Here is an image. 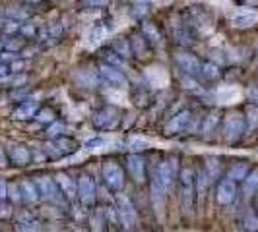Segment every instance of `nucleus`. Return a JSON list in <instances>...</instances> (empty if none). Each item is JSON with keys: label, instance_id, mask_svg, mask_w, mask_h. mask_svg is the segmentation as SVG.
<instances>
[{"label": "nucleus", "instance_id": "nucleus-36", "mask_svg": "<svg viewBox=\"0 0 258 232\" xmlns=\"http://www.w3.org/2000/svg\"><path fill=\"white\" fill-rule=\"evenodd\" d=\"M134 99H138V95H134ZM148 103H150V93L140 89V101H136V104H140V106H148Z\"/></svg>", "mask_w": 258, "mask_h": 232}, {"label": "nucleus", "instance_id": "nucleus-2", "mask_svg": "<svg viewBox=\"0 0 258 232\" xmlns=\"http://www.w3.org/2000/svg\"><path fill=\"white\" fill-rule=\"evenodd\" d=\"M116 217H118V222L122 228L126 230H132L136 228V222H138V215H136V209L132 205L128 195L120 193L116 197Z\"/></svg>", "mask_w": 258, "mask_h": 232}, {"label": "nucleus", "instance_id": "nucleus-14", "mask_svg": "<svg viewBox=\"0 0 258 232\" xmlns=\"http://www.w3.org/2000/svg\"><path fill=\"white\" fill-rule=\"evenodd\" d=\"M6 153H8V159L12 161V165H16V167H26V165H29V161H31L29 149H27L26 145H20V143L10 145Z\"/></svg>", "mask_w": 258, "mask_h": 232}, {"label": "nucleus", "instance_id": "nucleus-5", "mask_svg": "<svg viewBox=\"0 0 258 232\" xmlns=\"http://www.w3.org/2000/svg\"><path fill=\"white\" fill-rule=\"evenodd\" d=\"M35 184H37L39 195L45 199V201H52V203H58L62 199V192L58 188V184L51 176H35Z\"/></svg>", "mask_w": 258, "mask_h": 232}, {"label": "nucleus", "instance_id": "nucleus-35", "mask_svg": "<svg viewBox=\"0 0 258 232\" xmlns=\"http://www.w3.org/2000/svg\"><path fill=\"white\" fill-rule=\"evenodd\" d=\"M26 64H27L26 60H20V58H16L12 64H10V70H12L14 74H20V72L26 68Z\"/></svg>", "mask_w": 258, "mask_h": 232}, {"label": "nucleus", "instance_id": "nucleus-29", "mask_svg": "<svg viewBox=\"0 0 258 232\" xmlns=\"http://www.w3.org/2000/svg\"><path fill=\"white\" fill-rule=\"evenodd\" d=\"M22 37H8V39H4V49L6 51H22L24 49V41H20Z\"/></svg>", "mask_w": 258, "mask_h": 232}, {"label": "nucleus", "instance_id": "nucleus-34", "mask_svg": "<svg viewBox=\"0 0 258 232\" xmlns=\"http://www.w3.org/2000/svg\"><path fill=\"white\" fill-rule=\"evenodd\" d=\"M216 124H218V116L216 114H210L206 118V122H204V132H206V134H210V132H212V128H214V126H216Z\"/></svg>", "mask_w": 258, "mask_h": 232}, {"label": "nucleus", "instance_id": "nucleus-18", "mask_svg": "<svg viewBox=\"0 0 258 232\" xmlns=\"http://www.w3.org/2000/svg\"><path fill=\"white\" fill-rule=\"evenodd\" d=\"M229 22L235 27H250L258 22V16L254 12H233L229 16Z\"/></svg>", "mask_w": 258, "mask_h": 232}, {"label": "nucleus", "instance_id": "nucleus-16", "mask_svg": "<svg viewBox=\"0 0 258 232\" xmlns=\"http://www.w3.org/2000/svg\"><path fill=\"white\" fill-rule=\"evenodd\" d=\"M126 167H128L134 180L138 184L144 182V178H146V163H144V159L140 155H128L126 157Z\"/></svg>", "mask_w": 258, "mask_h": 232}, {"label": "nucleus", "instance_id": "nucleus-25", "mask_svg": "<svg viewBox=\"0 0 258 232\" xmlns=\"http://www.w3.org/2000/svg\"><path fill=\"white\" fill-rule=\"evenodd\" d=\"M35 120L41 122V124H52L56 120V116L52 112V108H39L37 114H35Z\"/></svg>", "mask_w": 258, "mask_h": 232}, {"label": "nucleus", "instance_id": "nucleus-33", "mask_svg": "<svg viewBox=\"0 0 258 232\" xmlns=\"http://www.w3.org/2000/svg\"><path fill=\"white\" fill-rule=\"evenodd\" d=\"M105 143V140L103 138H91V140H88V142L84 143V147H86V149H97V147H99V145H103Z\"/></svg>", "mask_w": 258, "mask_h": 232}, {"label": "nucleus", "instance_id": "nucleus-38", "mask_svg": "<svg viewBox=\"0 0 258 232\" xmlns=\"http://www.w3.org/2000/svg\"><path fill=\"white\" fill-rule=\"evenodd\" d=\"M12 74V70H10V64H6V62H0V79H6V77Z\"/></svg>", "mask_w": 258, "mask_h": 232}, {"label": "nucleus", "instance_id": "nucleus-32", "mask_svg": "<svg viewBox=\"0 0 258 232\" xmlns=\"http://www.w3.org/2000/svg\"><path fill=\"white\" fill-rule=\"evenodd\" d=\"M62 130H64V124H60V122H52V126L49 128V138H56V136H62Z\"/></svg>", "mask_w": 258, "mask_h": 232}, {"label": "nucleus", "instance_id": "nucleus-30", "mask_svg": "<svg viewBox=\"0 0 258 232\" xmlns=\"http://www.w3.org/2000/svg\"><path fill=\"white\" fill-rule=\"evenodd\" d=\"M243 224H245L246 230H258V215L256 213H252V211H248V213L245 215Z\"/></svg>", "mask_w": 258, "mask_h": 232}, {"label": "nucleus", "instance_id": "nucleus-8", "mask_svg": "<svg viewBox=\"0 0 258 232\" xmlns=\"http://www.w3.org/2000/svg\"><path fill=\"white\" fill-rule=\"evenodd\" d=\"M78 149H80L78 142H74L72 138H66V136H56L49 143V153L52 157H68V155L76 153Z\"/></svg>", "mask_w": 258, "mask_h": 232}, {"label": "nucleus", "instance_id": "nucleus-23", "mask_svg": "<svg viewBox=\"0 0 258 232\" xmlns=\"http://www.w3.org/2000/svg\"><path fill=\"white\" fill-rule=\"evenodd\" d=\"M200 76H204L206 79H218L221 76V70L218 64L214 62H202V70H200Z\"/></svg>", "mask_w": 258, "mask_h": 232}, {"label": "nucleus", "instance_id": "nucleus-10", "mask_svg": "<svg viewBox=\"0 0 258 232\" xmlns=\"http://www.w3.org/2000/svg\"><path fill=\"white\" fill-rule=\"evenodd\" d=\"M97 190H95V182L91 176L88 174H82L80 178H78V197H80V201L84 203L86 207H90L95 203V195H97Z\"/></svg>", "mask_w": 258, "mask_h": 232}, {"label": "nucleus", "instance_id": "nucleus-24", "mask_svg": "<svg viewBox=\"0 0 258 232\" xmlns=\"http://www.w3.org/2000/svg\"><path fill=\"white\" fill-rule=\"evenodd\" d=\"M142 33H144V37L150 41V45H157V43H159V39H161L159 31H157V27L150 26V24H144Z\"/></svg>", "mask_w": 258, "mask_h": 232}, {"label": "nucleus", "instance_id": "nucleus-22", "mask_svg": "<svg viewBox=\"0 0 258 232\" xmlns=\"http://www.w3.org/2000/svg\"><path fill=\"white\" fill-rule=\"evenodd\" d=\"M243 186H245V193H246V195H252V193L258 192V168H252V170H248L246 178L243 180Z\"/></svg>", "mask_w": 258, "mask_h": 232}, {"label": "nucleus", "instance_id": "nucleus-40", "mask_svg": "<svg viewBox=\"0 0 258 232\" xmlns=\"http://www.w3.org/2000/svg\"><path fill=\"white\" fill-rule=\"evenodd\" d=\"M6 197H8V184L0 180V199H6Z\"/></svg>", "mask_w": 258, "mask_h": 232}, {"label": "nucleus", "instance_id": "nucleus-12", "mask_svg": "<svg viewBox=\"0 0 258 232\" xmlns=\"http://www.w3.org/2000/svg\"><path fill=\"white\" fill-rule=\"evenodd\" d=\"M237 197V184L231 178H223L218 184V190H216V199L220 205H231Z\"/></svg>", "mask_w": 258, "mask_h": 232}, {"label": "nucleus", "instance_id": "nucleus-15", "mask_svg": "<svg viewBox=\"0 0 258 232\" xmlns=\"http://www.w3.org/2000/svg\"><path fill=\"white\" fill-rule=\"evenodd\" d=\"M39 110V103L35 99H26L18 104L12 110V118L16 120H29V118H35Z\"/></svg>", "mask_w": 258, "mask_h": 232}, {"label": "nucleus", "instance_id": "nucleus-7", "mask_svg": "<svg viewBox=\"0 0 258 232\" xmlns=\"http://www.w3.org/2000/svg\"><path fill=\"white\" fill-rule=\"evenodd\" d=\"M99 77H101V81H105L109 87L120 89V87L128 85V79H126V76L122 74V70H118V68L113 64L101 66V68H99Z\"/></svg>", "mask_w": 258, "mask_h": 232}, {"label": "nucleus", "instance_id": "nucleus-27", "mask_svg": "<svg viewBox=\"0 0 258 232\" xmlns=\"http://www.w3.org/2000/svg\"><path fill=\"white\" fill-rule=\"evenodd\" d=\"M103 58L107 60V64H113V66L122 64V56H120L115 49H107V51H103Z\"/></svg>", "mask_w": 258, "mask_h": 232}, {"label": "nucleus", "instance_id": "nucleus-17", "mask_svg": "<svg viewBox=\"0 0 258 232\" xmlns=\"http://www.w3.org/2000/svg\"><path fill=\"white\" fill-rule=\"evenodd\" d=\"M20 192H22V201H26V203H35L41 199V195H39V190H37V184L35 180H22L20 184Z\"/></svg>", "mask_w": 258, "mask_h": 232}, {"label": "nucleus", "instance_id": "nucleus-21", "mask_svg": "<svg viewBox=\"0 0 258 232\" xmlns=\"http://www.w3.org/2000/svg\"><path fill=\"white\" fill-rule=\"evenodd\" d=\"M248 170H250V167H248L246 161L235 163V165H231V168L227 170V178H231V180H235V182H243L246 178V174H248Z\"/></svg>", "mask_w": 258, "mask_h": 232}, {"label": "nucleus", "instance_id": "nucleus-20", "mask_svg": "<svg viewBox=\"0 0 258 232\" xmlns=\"http://www.w3.org/2000/svg\"><path fill=\"white\" fill-rule=\"evenodd\" d=\"M130 47H132V52H136V56L146 58L152 45H150V41H148V39L144 37V33H140V35H134V37L130 39Z\"/></svg>", "mask_w": 258, "mask_h": 232}, {"label": "nucleus", "instance_id": "nucleus-31", "mask_svg": "<svg viewBox=\"0 0 258 232\" xmlns=\"http://www.w3.org/2000/svg\"><path fill=\"white\" fill-rule=\"evenodd\" d=\"M109 4V0H80L82 8H105Z\"/></svg>", "mask_w": 258, "mask_h": 232}, {"label": "nucleus", "instance_id": "nucleus-26", "mask_svg": "<svg viewBox=\"0 0 258 232\" xmlns=\"http://www.w3.org/2000/svg\"><path fill=\"white\" fill-rule=\"evenodd\" d=\"M113 49H115L122 58H128L130 54H132V47H130V41H116L115 45H113Z\"/></svg>", "mask_w": 258, "mask_h": 232}, {"label": "nucleus", "instance_id": "nucleus-37", "mask_svg": "<svg viewBox=\"0 0 258 232\" xmlns=\"http://www.w3.org/2000/svg\"><path fill=\"white\" fill-rule=\"evenodd\" d=\"M18 230H37V222H18Z\"/></svg>", "mask_w": 258, "mask_h": 232}, {"label": "nucleus", "instance_id": "nucleus-42", "mask_svg": "<svg viewBox=\"0 0 258 232\" xmlns=\"http://www.w3.org/2000/svg\"><path fill=\"white\" fill-rule=\"evenodd\" d=\"M6 159H8V153H4V151L0 149V165H4V163H6Z\"/></svg>", "mask_w": 258, "mask_h": 232}, {"label": "nucleus", "instance_id": "nucleus-28", "mask_svg": "<svg viewBox=\"0 0 258 232\" xmlns=\"http://www.w3.org/2000/svg\"><path fill=\"white\" fill-rule=\"evenodd\" d=\"M245 120H246V128H256L258 126V108L256 106H248Z\"/></svg>", "mask_w": 258, "mask_h": 232}, {"label": "nucleus", "instance_id": "nucleus-11", "mask_svg": "<svg viewBox=\"0 0 258 232\" xmlns=\"http://www.w3.org/2000/svg\"><path fill=\"white\" fill-rule=\"evenodd\" d=\"M175 62L181 68L184 74H190V76H200V70H202V62L190 54V52H177L175 54Z\"/></svg>", "mask_w": 258, "mask_h": 232}, {"label": "nucleus", "instance_id": "nucleus-3", "mask_svg": "<svg viewBox=\"0 0 258 232\" xmlns=\"http://www.w3.org/2000/svg\"><path fill=\"white\" fill-rule=\"evenodd\" d=\"M194 192H196V178L190 168L181 170V205L184 213H190L194 205Z\"/></svg>", "mask_w": 258, "mask_h": 232}, {"label": "nucleus", "instance_id": "nucleus-13", "mask_svg": "<svg viewBox=\"0 0 258 232\" xmlns=\"http://www.w3.org/2000/svg\"><path fill=\"white\" fill-rule=\"evenodd\" d=\"M192 122V112L190 110H181L173 116L165 126V134L167 136H175V134H181L184 130L188 128V124Z\"/></svg>", "mask_w": 258, "mask_h": 232}, {"label": "nucleus", "instance_id": "nucleus-41", "mask_svg": "<svg viewBox=\"0 0 258 232\" xmlns=\"http://www.w3.org/2000/svg\"><path fill=\"white\" fill-rule=\"evenodd\" d=\"M248 95H250V99H252V101H258V83L254 85V87H250Z\"/></svg>", "mask_w": 258, "mask_h": 232}, {"label": "nucleus", "instance_id": "nucleus-19", "mask_svg": "<svg viewBox=\"0 0 258 232\" xmlns=\"http://www.w3.org/2000/svg\"><path fill=\"white\" fill-rule=\"evenodd\" d=\"M56 184H58V188H60V192L64 193L68 199H76L78 197V186L76 182H72L66 174H58L56 176Z\"/></svg>", "mask_w": 258, "mask_h": 232}, {"label": "nucleus", "instance_id": "nucleus-1", "mask_svg": "<svg viewBox=\"0 0 258 232\" xmlns=\"http://www.w3.org/2000/svg\"><path fill=\"white\" fill-rule=\"evenodd\" d=\"M175 176H177L175 161H163V163H159L155 167L154 176H152V197H154V201L157 203L159 209H161L165 197H167V192Z\"/></svg>", "mask_w": 258, "mask_h": 232}, {"label": "nucleus", "instance_id": "nucleus-6", "mask_svg": "<svg viewBox=\"0 0 258 232\" xmlns=\"http://www.w3.org/2000/svg\"><path fill=\"white\" fill-rule=\"evenodd\" d=\"M245 130H246V120L243 114L233 112L223 122V136H225L227 142H237L245 134Z\"/></svg>", "mask_w": 258, "mask_h": 232}, {"label": "nucleus", "instance_id": "nucleus-39", "mask_svg": "<svg viewBox=\"0 0 258 232\" xmlns=\"http://www.w3.org/2000/svg\"><path fill=\"white\" fill-rule=\"evenodd\" d=\"M130 145H132V151H142L144 147H146V142L144 140H132Z\"/></svg>", "mask_w": 258, "mask_h": 232}, {"label": "nucleus", "instance_id": "nucleus-9", "mask_svg": "<svg viewBox=\"0 0 258 232\" xmlns=\"http://www.w3.org/2000/svg\"><path fill=\"white\" fill-rule=\"evenodd\" d=\"M118 118H120V116H118V108L107 104V106L99 108V110L93 114V124H95V128H99V130H111L116 122H118Z\"/></svg>", "mask_w": 258, "mask_h": 232}, {"label": "nucleus", "instance_id": "nucleus-4", "mask_svg": "<svg viewBox=\"0 0 258 232\" xmlns=\"http://www.w3.org/2000/svg\"><path fill=\"white\" fill-rule=\"evenodd\" d=\"M124 170L115 161H107L103 165V182L105 186L113 192H120L124 188Z\"/></svg>", "mask_w": 258, "mask_h": 232}]
</instances>
